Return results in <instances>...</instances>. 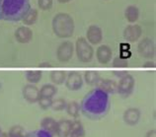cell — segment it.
Wrapping results in <instances>:
<instances>
[{"label":"cell","mask_w":156,"mask_h":137,"mask_svg":"<svg viewBox=\"0 0 156 137\" xmlns=\"http://www.w3.org/2000/svg\"><path fill=\"white\" fill-rule=\"evenodd\" d=\"M65 111H66L69 117H72L73 118H77L80 114V105L76 101H71L66 104Z\"/></svg>","instance_id":"7402d4cb"},{"label":"cell","mask_w":156,"mask_h":137,"mask_svg":"<svg viewBox=\"0 0 156 137\" xmlns=\"http://www.w3.org/2000/svg\"><path fill=\"white\" fill-rule=\"evenodd\" d=\"M145 137H156V129H151L147 131Z\"/></svg>","instance_id":"836d02e7"},{"label":"cell","mask_w":156,"mask_h":137,"mask_svg":"<svg viewBox=\"0 0 156 137\" xmlns=\"http://www.w3.org/2000/svg\"><path fill=\"white\" fill-rule=\"evenodd\" d=\"M112 65L114 68H126L129 66V61L128 59L122 58L121 56H117L114 58Z\"/></svg>","instance_id":"83f0119b"},{"label":"cell","mask_w":156,"mask_h":137,"mask_svg":"<svg viewBox=\"0 0 156 137\" xmlns=\"http://www.w3.org/2000/svg\"><path fill=\"white\" fill-rule=\"evenodd\" d=\"M69 137H85V129L79 120H73Z\"/></svg>","instance_id":"603a6c76"},{"label":"cell","mask_w":156,"mask_h":137,"mask_svg":"<svg viewBox=\"0 0 156 137\" xmlns=\"http://www.w3.org/2000/svg\"><path fill=\"white\" fill-rule=\"evenodd\" d=\"M73 120L70 119H60L57 121V127L55 135L57 137H69L71 128H72Z\"/></svg>","instance_id":"9a60e30c"},{"label":"cell","mask_w":156,"mask_h":137,"mask_svg":"<svg viewBox=\"0 0 156 137\" xmlns=\"http://www.w3.org/2000/svg\"><path fill=\"white\" fill-rule=\"evenodd\" d=\"M50 77L55 85H62L66 79V73L62 70H53L51 72Z\"/></svg>","instance_id":"44dd1931"},{"label":"cell","mask_w":156,"mask_h":137,"mask_svg":"<svg viewBox=\"0 0 156 137\" xmlns=\"http://www.w3.org/2000/svg\"><path fill=\"white\" fill-rule=\"evenodd\" d=\"M25 129L24 127L21 125H16L12 126L9 131H8V136L9 137H26V133H25Z\"/></svg>","instance_id":"484cf974"},{"label":"cell","mask_w":156,"mask_h":137,"mask_svg":"<svg viewBox=\"0 0 156 137\" xmlns=\"http://www.w3.org/2000/svg\"><path fill=\"white\" fill-rule=\"evenodd\" d=\"M141 117V113L137 107H129L124 111L122 119L129 126H135Z\"/></svg>","instance_id":"30bf717a"},{"label":"cell","mask_w":156,"mask_h":137,"mask_svg":"<svg viewBox=\"0 0 156 137\" xmlns=\"http://www.w3.org/2000/svg\"><path fill=\"white\" fill-rule=\"evenodd\" d=\"M52 31L59 39L70 38L74 34V20L67 13H58L52 19Z\"/></svg>","instance_id":"3957f363"},{"label":"cell","mask_w":156,"mask_h":137,"mask_svg":"<svg viewBox=\"0 0 156 137\" xmlns=\"http://www.w3.org/2000/svg\"><path fill=\"white\" fill-rule=\"evenodd\" d=\"M86 40L90 44H99L103 40L102 29L96 25H91L86 32Z\"/></svg>","instance_id":"8fae6325"},{"label":"cell","mask_w":156,"mask_h":137,"mask_svg":"<svg viewBox=\"0 0 156 137\" xmlns=\"http://www.w3.org/2000/svg\"><path fill=\"white\" fill-rule=\"evenodd\" d=\"M26 137H53L50 132H48L44 129H38V130H34L32 132H29L26 134Z\"/></svg>","instance_id":"f1b7e54d"},{"label":"cell","mask_w":156,"mask_h":137,"mask_svg":"<svg viewBox=\"0 0 156 137\" xmlns=\"http://www.w3.org/2000/svg\"><path fill=\"white\" fill-rule=\"evenodd\" d=\"M51 66L52 65L48 61H43V62H41V63L39 64V67L40 68H43V67H51Z\"/></svg>","instance_id":"d6a6232c"},{"label":"cell","mask_w":156,"mask_h":137,"mask_svg":"<svg viewBox=\"0 0 156 137\" xmlns=\"http://www.w3.org/2000/svg\"><path fill=\"white\" fill-rule=\"evenodd\" d=\"M57 93V88L55 85L51 84H44L40 89V97L42 98H50L52 99Z\"/></svg>","instance_id":"d6986e66"},{"label":"cell","mask_w":156,"mask_h":137,"mask_svg":"<svg viewBox=\"0 0 156 137\" xmlns=\"http://www.w3.org/2000/svg\"><path fill=\"white\" fill-rule=\"evenodd\" d=\"M138 53L144 58H152L155 55V44L149 38H145L139 41L137 47Z\"/></svg>","instance_id":"ba28073f"},{"label":"cell","mask_w":156,"mask_h":137,"mask_svg":"<svg viewBox=\"0 0 156 137\" xmlns=\"http://www.w3.org/2000/svg\"><path fill=\"white\" fill-rule=\"evenodd\" d=\"M30 9V0H0V20L19 22Z\"/></svg>","instance_id":"7a4b0ae2"},{"label":"cell","mask_w":156,"mask_h":137,"mask_svg":"<svg viewBox=\"0 0 156 137\" xmlns=\"http://www.w3.org/2000/svg\"><path fill=\"white\" fill-rule=\"evenodd\" d=\"M126 73H128V72H126V71H122V72H118V71H115L114 72V74H115V75H116V76H118V77H122V76H124V75H126Z\"/></svg>","instance_id":"e575fe53"},{"label":"cell","mask_w":156,"mask_h":137,"mask_svg":"<svg viewBox=\"0 0 156 137\" xmlns=\"http://www.w3.org/2000/svg\"><path fill=\"white\" fill-rule=\"evenodd\" d=\"M142 34V29L139 25L136 24H131L126 26L124 30V38L128 41L133 43L136 41L139 38L141 37Z\"/></svg>","instance_id":"7c38bea8"},{"label":"cell","mask_w":156,"mask_h":137,"mask_svg":"<svg viewBox=\"0 0 156 137\" xmlns=\"http://www.w3.org/2000/svg\"><path fill=\"white\" fill-rule=\"evenodd\" d=\"M75 51L78 60L82 63H87L93 58L94 48L85 38L77 39L75 44Z\"/></svg>","instance_id":"277c9868"},{"label":"cell","mask_w":156,"mask_h":137,"mask_svg":"<svg viewBox=\"0 0 156 137\" xmlns=\"http://www.w3.org/2000/svg\"><path fill=\"white\" fill-rule=\"evenodd\" d=\"M43 73L41 70H28L26 72V80L29 84H38L42 80Z\"/></svg>","instance_id":"cb8c5ba5"},{"label":"cell","mask_w":156,"mask_h":137,"mask_svg":"<svg viewBox=\"0 0 156 137\" xmlns=\"http://www.w3.org/2000/svg\"><path fill=\"white\" fill-rule=\"evenodd\" d=\"M134 85H135V80L133 76L131 74L126 73V75L120 78V81L118 83L117 93L122 98H128L133 92Z\"/></svg>","instance_id":"5b68a950"},{"label":"cell","mask_w":156,"mask_h":137,"mask_svg":"<svg viewBox=\"0 0 156 137\" xmlns=\"http://www.w3.org/2000/svg\"><path fill=\"white\" fill-rule=\"evenodd\" d=\"M15 39L20 44H28L33 39V32L29 27H19L15 31Z\"/></svg>","instance_id":"5bb4252c"},{"label":"cell","mask_w":156,"mask_h":137,"mask_svg":"<svg viewBox=\"0 0 156 137\" xmlns=\"http://www.w3.org/2000/svg\"><path fill=\"white\" fill-rule=\"evenodd\" d=\"M0 137H9V136H8V132L1 131V132H0Z\"/></svg>","instance_id":"d590c367"},{"label":"cell","mask_w":156,"mask_h":137,"mask_svg":"<svg viewBox=\"0 0 156 137\" xmlns=\"http://www.w3.org/2000/svg\"><path fill=\"white\" fill-rule=\"evenodd\" d=\"M38 16H39L38 10L35 9V8H31V9L27 12V14L24 16L22 21L25 26H32V25H34L37 22Z\"/></svg>","instance_id":"ffe728a7"},{"label":"cell","mask_w":156,"mask_h":137,"mask_svg":"<svg viewBox=\"0 0 156 137\" xmlns=\"http://www.w3.org/2000/svg\"><path fill=\"white\" fill-rule=\"evenodd\" d=\"M101 79L99 73L94 70H89L84 73V80L88 85H97V83L99 82Z\"/></svg>","instance_id":"d4e9b609"},{"label":"cell","mask_w":156,"mask_h":137,"mask_svg":"<svg viewBox=\"0 0 156 137\" xmlns=\"http://www.w3.org/2000/svg\"><path fill=\"white\" fill-rule=\"evenodd\" d=\"M2 131V129H1V127H0V132H1Z\"/></svg>","instance_id":"74e56055"},{"label":"cell","mask_w":156,"mask_h":137,"mask_svg":"<svg viewBox=\"0 0 156 137\" xmlns=\"http://www.w3.org/2000/svg\"><path fill=\"white\" fill-rule=\"evenodd\" d=\"M74 53V45L69 40L61 43L56 49V58L61 63H66L72 58Z\"/></svg>","instance_id":"8992f818"},{"label":"cell","mask_w":156,"mask_h":137,"mask_svg":"<svg viewBox=\"0 0 156 137\" xmlns=\"http://www.w3.org/2000/svg\"><path fill=\"white\" fill-rule=\"evenodd\" d=\"M51 103H52V99L50 98H42L40 97L38 100V104L42 110H48L50 109L51 106Z\"/></svg>","instance_id":"f546056e"},{"label":"cell","mask_w":156,"mask_h":137,"mask_svg":"<svg viewBox=\"0 0 156 137\" xmlns=\"http://www.w3.org/2000/svg\"><path fill=\"white\" fill-rule=\"evenodd\" d=\"M96 57L97 60L99 61V63L101 64H108L109 62L112 60L113 57V51L109 45H100L98 47L96 51Z\"/></svg>","instance_id":"4fadbf2b"},{"label":"cell","mask_w":156,"mask_h":137,"mask_svg":"<svg viewBox=\"0 0 156 137\" xmlns=\"http://www.w3.org/2000/svg\"><path fill=\"white\" fill-rule=\"evenodd\" d=\"M53 4V0H38V5L40 9L44 11L51 10Z\"/></svg>","instance_id":"4dcf8cb0"},{"label":"cell","mask_w":156,"mask_h":137,"mask_svg":"<svg viewBox=\"0 0 156 137\" xmlns=\"http://www.w3.org/2000/svg\"><path fill=\"white\" fill-rule=\"evenodd\" d=\"M22 95L23 98L28 103L30 104L38 103V100L40 98V89L35 84H27L23 87Z\"/></svg>","instance_id":"9c48e42d"},{"label":"cell","mask_w":156,"mask_h":137,"mask_svg":"<svg viewBox=\"0 0 156 137\" xmlns=\"http://www.w3.org/2000/svg\"><path fill=\"white\" fill-rule=\"evenodd\" d=\"M111 109L109 95L99 88H95L85 95L80 104V111L91 120L104 118Z\"/></svg>","instance_id":"6da1fadb"},{"label":"cell","mask_w":156,"mask_h":137,"mask_svg":"<svg viewBox=\"0 0 156 137\" xmlns=\"http://www.w3.org/2000/svg\"><path fill=\"white\" fill-rule=\"evenodd\" d=\"M97 88L104 91L105 93L108 95L110 94H116L117 88H118V83L116 81L112 80V79H100L99 82L97 83Z\"/></svg>","instance_id":"2e32d148"},{"label":"cell","mask_w":156,"mask_h":137,"mask_svg":"<svg viewBox=\"0 0 156 137\" xmlns=\"http://www.w3.org/2000/svg\"><path fill=\"white\" fill-rule=\"evenodd\" d=\"M57 127V121L52 118H44L41 120V128L48 132H50L51 135H55Z\"/></svg>","instance_id":"e0dca14e"},{"label":"cell","mask_w":156,"mask_h":137,"mask_svg":"<svg viewBox=\"0 0 156 137\" xmlns=\"http://www.w3.org/2000/svg\"><path fill=\"white\" fill-rule=\"evenodd\" d=\"M125 17L128 20V22L129 23H134L138 20L139 17V10L136 6L130 5L126 7V9L125 10Z\"/></svg>","instance_id":"ac0fdd59"},{"label":"cell","mask_w":156,"mask_h":137,"mask_svg":"<svg viewBox=\"0 0 156 137\" xmlns=\"http://www.w3.org/2000/svg\"><path fill=\"white\" fill-rule=\"evenodd\" d=\"M64 83L69 91H78L83 87V78L78 71H70L66 75Z\"/></svg>","instance_id":"52a82bcc"},{"label":"cell","mask_w":156,"mask_h":137,"mask_svg":"<svg viewBox=\"0 0 156 137\" xmlns=\"http://www.w3.org/2000/svg\"><path fill=\"white\" fill-rule=\"evenodd\" d=\"M142 67H144V68H154L155 67V63L153 61H146L145 63H143Z\"/></svg>","instance_id":"1f68e13d"},{"label":"cell","mask_w":156,"mask_h":137,"mask_svg":"<svg viewBox=\"0 0 156 137\" xmlns=\"http://www.w3.org/2000/svg\"><path fill=\"white\" fill-rule=\"evenodd\" d=\"M59 3H62V4H64V3H68V2H70L71 0H57Z\"/></svg>","instance_id":"8d00e7d4"},{"label":"cell","mask_w":156,"mask_h":137,"mask_svg":"<svg viewBox=\"0 0 156 137\" xmlns=\"http://www.w3.org/2000/svg\"><path fill=\"white\" fill-rule=\"evenodd\" d=\"M66 104L67 102L65 101L63 98H58V99H55V100H52V103H51V109L55 111H64L65 107H66Z\"/></svg>","instance_id":"4316f807"}]
</instances>
